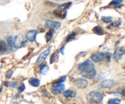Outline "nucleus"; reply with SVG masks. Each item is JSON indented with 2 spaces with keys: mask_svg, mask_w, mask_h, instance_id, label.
I'll return each mask as SVG.
<instances>
[{
  "mask_svg": "<svg viewBox=\"0 0 125 104\" xmlns=\"http://www.w3.org/2000/svg\"><path fill=\"white\" fill-rule=\"evenodd\" d=\"M78 70L82 76L87 79H92L96 74L95 65L89 60L81 63L78 67Z\"/></svg>",
  "mask_w": 125,
  "mask_h": 104,
  "instance_id": "nucleus-1",
  "label": "nucleus"
},
{
  "mask_svg": "<svg viewBox=\"0 0 125 104\" xmlns=\"http://www.w3.org/2000/svg\"><path fill=\"white\" fill-rule=\"evenodd\" d=\"M87 100L90 103H100L102 102L103 95L100 91H92L87 95Z\"/></svg>",
  "mask_w": 125,
  "mask_h": 104,
  "instance_id": "nucleus-2",
  "label": "nucleus"
},
{
  "mask_svg": "<svg viewBox=\"0 0 125 104\" xmlns=\"http://www.w3.org/2000/svg\"><path fill=\"white\" fill-rule=\"evenodd\" d=\"M25 43L24 37L22 34H18L16 35L15 38L13 39V46L15 48H21L23 47Z\"/></svg>",
  "mask_w": 125,
  "mask_h": 104,
  "instance_id": "nucleus-3",
  "label": "nucleus"
},
{
  "mask_svg": "<svg viewBox=\"0 0 125 104\" xmlns=\"http://www.w3.org/2000/svg\"><path fill=\"white\" fill-rule=\"evenodd\" d=\"M65 90V85L62 83L58 84H55L51 89V93L53 94L54 95H59V94L63 92Z\"/></svg>",
  "mask_w": 125,
  "mask_h": 104,
  "instance_id": "nucleus-4",
  "label": "nucleus"
},
{
  "mask_svg": "<svg viewBox=\"0 0 125 104\" xmlns=\"http://www.w3.org/2000/svg\"><path fill=\"white\" fill-rule=\"evenodd\" d=\"M61 24L59 22L53 20H48L45 23L46 28L50 29H53V30H58L61 28Z\"/></svg>",
  "mask_w": 125,
  "mask_h": 104,
  "instance_id": "nucleus-5",
  "label": "nucleus"
},
{
  "mask_svg": "<svg viewBox=\"0 0 125 104\" xmlns=\"http://www.w3.org/2000/svg\"><path fill=\"white\" fill-rule=\"evenodd\" d=\"M115 84V82L112 79H108V80H105L104 81L101 82L98 85V88L100 89H106V88H111V87L114 86Z\"/></svg>",
  "mask_w": 125,
  "mask_h": 104,
  "instance_id": "nucleus-6",
  "label": "nucleus"
},
{
  "mask_svg": "<svg viewBox=\"0 0 125 104\" xmlns=\"http://www.w3.org/2000/svg\"><path fill=\"white\" fill-rule=\"evenodd\" d=\"M74 84L78 88H85L88 85V82L86 79L83 78H77L74 81Z\"/></svg>",
  "mask_w": 125,
  "mask_h": 104,
  "instance_id": "nucleus-7",
  "label": "nucleus"
},
{
  "mask_svg": "<svg viewBox=\"0 0 125 104\" xmlns=\"http://www.w3.org/2000/svg\"><path fill=\"white\" fill-rule=\"evenodd\" d=\"M91 58L95 63H98V62H102L105 58L104 54L101 52L94 53V54H92L91 56Z\"/></svg>",
  "mask_w": 125,
  "mask_h": 104,
  "instance_id": "nucleus-8",
  "label": "nucleus"
},
{
  "mask_svg": "<svg viewBox=\"0 0 125 104\" xmlns=\"http://www.w3.org/2000/svg\"><path fill=\"white\" fill-rule=\"evenodd\" d=\"M50 48H51V47H49L48 49L45 50V51H43V52L39 56L37 60L36 65L40 64V63H42V62L46 59V58L48 57V56L49 54H50Z\"/></svg>",
  "mask_w": 125,
  "mask_h": 104,
  "instance_id": "nucleus-9",
  "label": "nucleus"
},
{
  "mask_svg": "<svg viewBox=\"0 0 125 104\" xmlns=\"http://www.w3.org/2000/svg\"><path fill=\"white\" fill-rule=\"evenodd\" d=\"M124 52H125L124 46L118 47V48L116 49L114 53V55H113L114 58V59H120V58H121V57L123 56Z\"/></svg>",
  "mask_w": 125,
  "mask_h": 104,
  "instance_id": "nucleus-10",
  "label": "nucleus"
},
{
  "mask_svg": "<svg viewBox=\"0 0 125 104\" xmlns=\"http://www.w3.org/2000/svg\"><path fill=\"white\" fill-rule=\"evenodd\" d=\"M37 34V30H29L26 34V37L28 39V40L30 42H34L36 38V35Z\"/></svg>",
  "mask_w": 125,
  "mask_h": 104,
  "instance_id": "nucleus-11",
  "label": "nucleus"
},
{
  "mask_svg": "<svg viewBox=\"0 0 125 104\" xmlns=\"http://www.w3.org/2000/svg\"><path fill=\"white\" fill-rule=\"evenodd\" d=\"M53 14L58 18H65L66 15H67V11H66V10L57 8V9L54 11Z\"/></svg>",
  "mask_w": 125,
  "mask_h": 104,
  "instance_id": "nucleus-12",
  "label": "nucleus"
},
{
  "mask_svg": "<svg viewBox=\"0 0 125 104\" xmlns=\"http://www.w3.org/2000/svg\"><path fill=\"white\" fill-rule=\"evenodd\" d=\"M62 95L63 97H66V98H73L76 96V93L73 90H68L63 91Z\"/></svg>",
  "mask_w": 125,
  "mask_h": 104,
  "instance_id": "nucleus-13",
  "label": "nucleus"
},
{
  "mask_svg": "<svg viewBox=\"0 0 125 104\" xmlns=\"http://www.w3.org/2000/svg\"><path fill=\"white\" fill-rule=\"evenodd\" d=\"M7 46H8L9 49L10 51H14L15 50L14 46H13V37H9L7 39Z\"/></svg>",
  "mask_w": 125,
  "mask_h": 104,
  "instance_id": "nucleus-14",
  "label": "nucleus"
},
{
  "mask_svg": "<svg viewBox=\"0 0 125 104\" xmlns=\"http://www.w3.org/2000/svg\"><path fill=\"white\" fill-rule=\"evenodd\" d=\"M29 83L31 86H34V87H38L40 84V80L37 78L34 77L31 78L29 80Z\"/></svg>",
  "mask_w": 125,
  "mask_h": 104,
  "instance_id": "nucleus-15",
  "label": "nucleus"
},
{
  "mask_svg": "<svg viewBox=\"0 0 125 104\" xmlns=\"http://www.w3.org/2000/svg\"><path fill=\"white\" fill-rule=\"evenodd\" d=\"M93 32H94L95 34L99 35H103V34H104V30L103 29V28H101L100 26H98L95 27V28L93 29Z\"/></svg>",
  "mask_w": 125,
  "mask_h": 104,
  "instance_id": "nucleus-16",
  "label": "nucleus"
},
{
  "mask_svg": "<svg viewBox=\"0 0 125 104\" xmlns=\"http://www.w3.org/2000/svg\"><path fill=\"white\" fill-rule=\"evenodd\" d=\"M7 47L4 41H0V54H4L7 51Z\"/></svg>",
  "mask_w": 125,
  "mask_h": 104,
  "instance_id": "nucleus-17",
  "label": "nucleus"
},
{
  "mask_svg": "<svg viewBox=\"0 0 125 104\" xmlns=\"http://www.w3.org/2000/svg\"><path fill=\"white\" fill-rule=\"evenodd\" d=\"M49 71V66L46 65H43L40 69V73L42 75H46Z\"/></svg>",
  "mask_w": 125,
  "mask_h": 104,
  "instance_id": "nucleus-18",
  "label": "nucleus"
},
{
  "mask_svg": "<svg viewBox=\"0 0 125 104\" xmlns=\"http://www.w3.org/2000/svg\"><path fill=\"white\" fill-rule=\"evenodd\" d=\"M52 37H53V30L52 29L49 30L46 34V36H45V38H46V42H49L51 40Z\"/></svg>",
  "mask_w": 125,
  "mask_h": 104,
  "instance_id": "nucleus-19",
  "label": "nucleus"
},
{
  "mask_svg": "<svg viewBox=\"0 0 125 104\" xmlns=\"http://www.w3.org/2000/svg\"><path fill=\"white\" fill-rule=\"evenodd\" d=\"M4 84L6 86L14 88H16L17 86L18 82H6Z\"/></svg>",
  "mask_w": 125,
  "mask_h": 104,
  "instance_id": "nucleus-20",
  "label": "nucleus"
},
{
  "mask_svg": "<svg viewBox=\"0 0 125 104\" xmlns=\"http://www.w3.org/2000/svg\"><path fill=\"white\" fill-rule=\"evenodd\" d=\"M120 100L118 98H112L109 100L107 104H120Z\"/></svg>",
  "mask_w": 125,
  "mask_h": 104,
  "instance_id": "nucleus-21",
  "label": "nucleus"
},
{
  "mask_svg": "<svg viewBox=\"0 0 125 104\" xmlns=\"http://www.w3.org/2000/svg\"><path fill=\"white\" fill-rule=\"evenodd\" d=\"M72 4V3L71 2H67V3H65V4H63L60 5V6H58L57 8L62 9H63V10H67V9L69 8V7H70V6Z\"/></svg>",
  "mask_w": 125,
  "mask_h": 104,
  "instance_id": "nucleus-22",
  "label": "nucleus"
},
{
  "mask_svg": "<svg viewBox=\"0 0 125 104\" xmlns=\"http://www.w3.org/2000/svg\"><path fill=\"white\" fill-rule=\"evenodd\" d=\"M76 36V34L74 32H72V34H70L68 37H67V38H66V41H67V42H68V41H72V40H74V39L75 38Z\"/></svg>",
  "mask_w": 125,
  "mask_h": 104,
  "instance_id": "nucleus-23",
  "label": "nucleus"
},
{
  "mask_svg": "<svg viewBox=\"0 0 125 104\" xmlns=\"http://www.w3.org/2000/svg\"><path fill=\"white\" fill-rule=\"evenodd\" d=\"M66 76H62L61 77H60L59 79H57V80H55L54 82H53L52 84H61V83H63L65 80H66Z\"/></svg>",
  "mask_w": 125,
  "mask_h": 104,
  "instance_id": "nucleus-24",
  "label": "nucleus"
},
{
  "mask_svg": "<svg viewBox=\"0 0 125 104\" xmlns=\"http://www.w3.org/2000/svg\"><path fill=\"white\" fill-rule=\"evenodd\" d=\"M101 20L106 23H109L112 21V18L111 17H103L101 18Z\"/></svg>",
  "mask_w": 125,
  "mask_h": 104,
  "instance_id": "nucleus-25",
  "label": "nucleus"
},
{
  "mask_svg": "<svg viewBox=\"0 0 125 104\" xmlns=\"http://www.w3.org/2000/svg\"><path fill=\"white\" fill-rule=\"evenodd\" d=\"M57 52H55L51 55V58H50V63H52L55 62L56 59L57 58Z\"/></svg>",
  "mask_w": 125,
  "mask_h": 104,
  "instance_id": "nucleus-26",
  "label": "nucleus"
},
{
  "mask_svg": "<svg viewBox=\"0 0 125 104\" xmlns=\"http://www.w3.org/2000/svg\"><path fill=\"white\" fill-rule=\"evenodd\" d=\"M122 23V20L121 19H119V20H117L116 21L112 23V24L110 25V27H117V26H119Z\"/></svg>",
  "mask_w": 125,
  "mask_h": 104,
  "instance_id": "nucleus-27",
  "label": "nucleus"
},
{
  "mask_svg": "<svg viewBox=\"0 0 125 104\" xmlns=\"http://www.w3.org/2000/svg\"><path fill=\"white\" fill-rule=\"evenodd\" d=\"M122 1H123V0H113V1L111 2V4H110L115 5V6H117V5L120 4L121 2H122Z\"/></svg>",
  "mask_w": 125,
  "mask_h": 104,
  "instance_id": "nucleus-28",
  "label": "nucleus"
},
{
  "mask_svg": "<svg viewBox=\"0 0 125 104\" xmlns=\"http://www.w3.org/2000/svg\"><path fill=\"white\" fill-rule=\"evenodd\" d=\"M24 90H25V86H24V85L23 84H21L20 86H19L18 87V91L19 93L23 92Z\"/></svg>",
  "mask_w": 125,
  "mask_h": 104,
  "instance_id": "nucleus-29",
  "label": "nucleus"
},
{
  "mask_svg": "<svg viewBox=\"0 0 125 104\" xmlns=\"http://www.w3.org/2000/svg\"><path fill=\"white\" fill-rule=\"evenodd\" d=\"M104 57H106V60H107L108 62H109V61L111 60V54L110 53L106 54V55H104Z\"/></svg>",
  "mask_w": 125,
  "mask_h": 104,
  "instance_id": "nucleus-30",
  "label": "nucleus"
},
{
  "mask_svg": "<svg viewBox=\"0 0 125 104\" xmlns=\"http://www.w3.org/2000/svg\"><path fill=\"white\" fill-rule=\"evenodd\" d=\"M12 74H13V72H10V73H7L5 76H6V79H10Z\"/></svg>",
  "mask_w": 125,
  "mask_h": 104,
  "instance_id": "nucleus-31",
  "label": "nucleus"
},
{
  "mask_svg": "<svg viewBox=\"0 0 125 104\" xmlns=\"http://www.w3.org/2000/svg\"><path fill=\"white\" fill-rule=\"evenodd\" d=\"M19 97H20V95H16L14 97H13V99H15V100L18 99L19 98Z\"/></svg>",
  "mask_w": 125,
  "mask_h": 104,
  "instance_id": "nucleus-32",
  "label": "nucleus"
},
{
  "mask_svg": "<svg viewBox=\"0 0 125 104\" xmlns=\"http://www.w3.org/2000/svg\"><path fill=\"white\" fill-rule=\"evenodd\" d=\"M64 48H65V46H62V47L61 48V53H62L63 55L64 54H63V50H64Z\"/></svg>",
  "mask_w": 125,
  "mask_h": 104,
  "instance_id": "nucleus-33",
  "label": "nucleus"
},
{
  "mask_svg": "<svg viewBox=\"0 0 125 104\" xmlns=\"http://www.w3.org/2000/svg\"><path fill=\"white\" fill-rule=\"evenodd\" d=\"M2 89H3V88H2V86H1V87H0V93H1V92L2 91Z\"/></svg>",
  "mask_w": 125,
  "mask_h": 104,
  "instance_id": "nucleus-34",
  "label": "nucleus"
},
{
  "mask_svg": "<svg viewBox=\"0 0 125 104\" xmlns=\"http://www.w3.org/2000/svg\"><path fill=\"white\" fill-rule=\"evenodd\" d=\"M13 104H18V102H13Z\"/></svg>",
  "mask_w": 125,
  "mask_h": 104,
  "instance_id": "nucleus-35",
  "label": "nucleus"
},
{
  "mask_svg": "<svg viewBox=\"0 0 125 104\" xmlns=\"http://www.w3.org/2000/svg\"><path fill=\"white\" fill-rule=\"evenodd\" d=\"M58 1H63V0H58Z\"/></svg>",
  "mask_w": 125,
  "mask_h": 104,
  "instance_id": "nucleus-36",
  "label": "nucleus"
}]
</instances>
